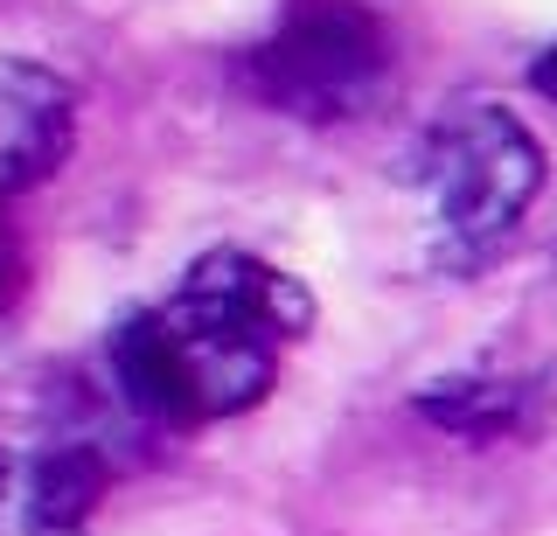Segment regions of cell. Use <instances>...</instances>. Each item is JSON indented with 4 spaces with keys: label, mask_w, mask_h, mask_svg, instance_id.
Here are the masks:
<instances>
[{
    "label": "cell",
    "mask_w": 557,
    "mask_h": 536,
    "mask_svg": "<svg viewBox=\"0 0 557 536\" xmlns=\"http://www.w3.org/2000/svg\"><path fill=\"white\" fill-rule=\"evenodd\" d=\"M237 71L265 112L300 126H356L397 91V36L370 0H286Z\"/></svg>",
    "instance_id": "3957f363"
},
{
    "label": "cell",
    "mask_w": 557,
    "mask_h": 536,
    "mask_svg": "<svg viewBox=\"0 0 557 536\" xmlns=\"http://www.w3.org/2000/svg\"><path fill=\"white\" fill-rule=\"evenodd\" d=\"M77 147V84L42 57H0V196L42 188Z\"/></svg>",
    "instance_id": "277c9868"
},
{
    "label": "cell",
    "mask_w": 557,
    "mask_h": 536,
    "mask_svg": "<svg viewBox=\"0 0 557 536\" xmlns=\"http://www.w3.org/2000/svg\"><path fill=\"white\" fill-rule=\"evenodd\" d=\"M313 327V292L258 251H202L153 307L119 314L104 370L147 425L202 432L258 411L278 362Z\"/></svg>",
    "instance_id": "6da1fadb"
},
{
    "label": "cell",
    "mask_w": 557,
    "mask_h": 536,
    "mask_svg": "<svg viewBox=\"0 0 557 536\" xmlns=\"http://www.w3.org/2000/svg\"><path fill=\"white\" fill-rule=\"evenodd\" d=\"M530 84H536V91H550V98H557V49H550V57H544V63L530 71Z\"/></svg>",
    "instance_id": "52a82bcc"
},
{
    "label": "cell",
    "mask_w": 557,
    "mask_h": 536,
    "mask_svg": "<svg viewBox=\"0 0 557 536\" xmlns=\"http://www.w3.org/2000/svg\"><path fill=\"white\" fill-rule=\"evenodd\" d=\"M544 147L502 98H460L405 153V188L418 202L425 258L440 272L487 265L522 230L544 196Z\"/></svg>",
    "instance_id": "7a4b0ae2"
},
{
    "label": "cell",
    "mask_w": 557,
    "mask_h": 536,
    "mask_svg": "<svg viewBox=\"0 0 557 536\" xmlns=\"http://www.w3.org/2000/svg\"><path fill=\"white\" fill-rule=\"evenodd\" d=\"M530 384H516V376H453L446 390H425L418 397V411L440 425H460V432H502V425H522L530 419Z\"/></svg>",
    "instance_id": "8992f818"
},
{
    "label": "cell",
    "mask_w": 557,
    "mask_h": 536,
    "mask_svg": "<svg viewBox=\"0 0 557 536\" xmlns=\"http://www.w3.org/2000/svg\"><path fill=\"white\" fill-rule=\"evenodd\" d=\"M0 292H8V237H0Z\"/></svg>",
    "instance_id": "ba28073f"
},
{
    "label": "cell",
    "mask_w": 557,
    "mask_h": 536,
    "mask_svg": "<svg viewBox=\"0 0 557 536\" xmlns=\"http://www.w3.org/2000/svg\"><path fill=\"white\" fill-rule=\"evenodd\" d=\"M104 501V460L91 446H49L14 460L0 446V536H84Z\"/></svg>",
    "instance_id": "5b68a950"
}]
</instances>
